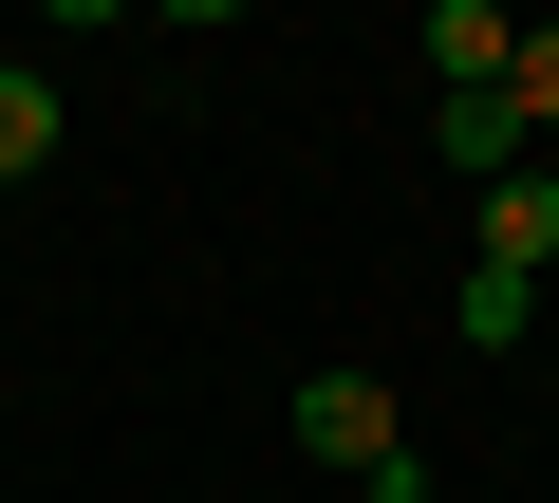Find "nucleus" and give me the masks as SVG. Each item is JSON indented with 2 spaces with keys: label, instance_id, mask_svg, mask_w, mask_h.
Wrapping results in <instances>:
<instances>
[{
  "label": "nucleus",
  "instance_id": "f257e3e1",
  "mask_svg": "<svg viewBox=\"0 0 559 503\" xmlns=\"http://www.w3.org/2000/svg\"><path fill=\"white\" fill-rule=\"evenodd\" d=\"M299 466H336L355 503H429V447H411L392 373H299Z\"/></svg>",
  "mask_w": 559,
  "mask_h": 503
},
{
  "label": "nucleus",
  "instance_id": "f03ea898",
  "mask_svg": "<svg viewBox=\"0 0 559 503\" xmlns=\"http://www.w3.org/2000/svg\"><path fill=\"white\" fill-rule=\"evenodd\" d=\"M466 224H485V262H503V280H559V168H503Z\"/></svg>",
  "mask_w": 559,
  "mask_h": 503
},
{
  "label": "nucleus",
  "instance_id": "7ed1b4c3",
  "mask_svg": "<svg viewBox=\"0 0 559 503\" xmlns=\"http://www.w3.org/2000/svg\"><path fill=\"white\" fill-rule=\"evenodd\" d=\"M503 57H522L503 0H429V94H503Z\"/></svg>",
  "mask_w": 559,
  "mask_h": 503
},
{
  "label": "nucleus",
  "instance_id": "20e7f679",
  "mask_svg": "<svg viewBox=\"0 0 559 503\" xmlns=\"http://www.w3.org/2000/svg\"><path fill=\"white\" fill-rule=\"evenodd\" d=\"M429 131H448V187H466V205H485V187H503V168H540V149H522V112H503V94H429Z\"/></svg>",
  "mask_w": 559,
  "mask_h": 503
},
{
  "label": "nucleus",
  "instance_id": "39448f33",
  "mask_svg": "<svg viewBox=\"0 0 559 503\" xmlns=\"http://www.w3.org/2000/svg\"><path fill=\"white\" fill-rule=\"evenodd\" d=\"M57 131H75V112H57V75H38V57H0V187H38V168H57Z\"/></svg>",
  "mask_w": 559,
  "mask_h": 503
},
{
  "label": "nucleus",
  "instance_id": "423d86ee",
  "mask_svg": "<svg viewBox=\"0 0 559 503\" xmlns=\"http://www.w3.org/2000/svg\"><path fill=\"white\" fill-rule=\"evenodd\" d=\"M448 318H466V336L503 355V336H540V280H503V262H466V299H448Z\"/></svg>",
  "mask_w": 559,
  "mask_h": 503
},
{
  "label": "nucleus",
  "instance_id": "0eeeda50",
  "mask_svg": "<svg viewBox=\"0 0 559 503\" xmlns=\"http://www.w3.org/2000/svg\"><path fill=\"white\" fill-rule=\"evenodd\" d=\"M503 112H522V149L559 131V20H522V57H503Z\"/></svg>",
  "mask_w": 559,
  "mask_h": 503
}]
</instances>
